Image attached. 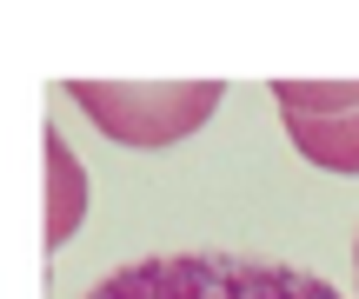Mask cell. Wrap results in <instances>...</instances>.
<instances>
[{"label":"cell","mask_w":359,"mask_h":299,"mask_svg":"<svg viewBox=\"0 0 359 299\" xmlns=\"http://www.w3.org/2000/svg\"><path fill=\"white\" fill-rule=\"evenodd\" d=\"M87 299H339V286L246 253H154L107 273Z\"/></svg>","instance_id":"1"},{"label":"cell","mask_w":359,"mask_h":299,"mask_svg":"<svg viewBox=\"0 0 359 299\" xmlns=\"http://www.w3.org/2000/svg\"><path fill=\"white\" fill-rule=\"evenodd\" d=\"M74 100L120 146H173L219 106V80H80Z\"/></svg>","instance_id":"2"},{"label":"cell","mask_w":359,"mask_h":299,"mask_svg":"<svg viewBox=\"0 0 359 299\" xmlns=\"http://www.w3.org/2000/svg\"><path fill=\"white\" fill-rule=\"evenodd\" d=\"M273 106L320 173H359V80H280Z\"/></svg>","instance_id":"3"},{"label":"cell","mask_w":359,"mask_h":299,"mask_svg":"<svg viewBox=\"0 0 359 299\" xmlns=\"http://www.w3.org/2000/svg\"><path fill=\"white\" fill-rule=\"evenodd\" d=\"M80 213H87V167L60 133H47V246H67L80 233Z\"/></svg>","instance_id":"4"},{"label":"cell","mask_w":359,"mask_h":299,"mask_svg":"<svg viewBox=\"0 0 359 299\" xmlns=\"http://www.w3.org/2000/svg\"><path fill=\"white\" fill-rule=\"evenodd\" d=\"M353 273H359V246H353Z\"/></svg>","instance_id":"5"}]
</instances>
